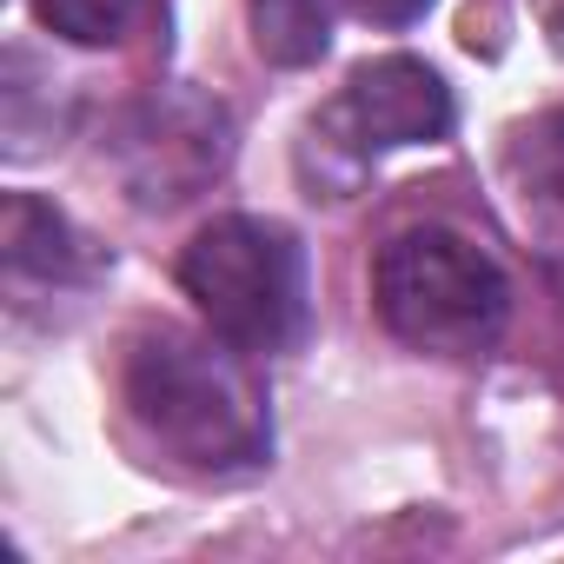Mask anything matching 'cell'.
<instances>
[{
    "label": "cell",
    "mask_w": 564,
    "mask_h": 564,
    "mask_svg": "<svg viewBox=\"0 0 564 564\" xmlns=\"http://www.w3.org/2000/svg\"><path fill=\"white\" fill-rule=\"evenodd\" d=\"M120 405L127 425L147 438V452L186 478H246L272 452V419L252 352L226 346L213 326L206 333L147 326L127 346Z\"/></svg>",
    "instance_id": "6da1fadb"
},
{
    "label": "cell",
    "mask_w": 564,
    "mask_h": 564,
    "mask_svg": "<svg viewBox=\"0 0 564 564\" xmlns=\"http://www.w3.org/2000/svg\"><path fill=\"white\" fill-rule=\"evenodd\" d=\"M180 286L199 306V319L252 359L293 352L313 326L306 246L300 232H286L279 219H259V213L206 219L180 252Z\"/></svg>",
    "instance_id": "7a4b0ae2"
},
{
    "label": "cell",
    "mask_w": 564,
    "mask_h": 564,
    "mask_svg": "<svg viewBox=\"0 0 564 564\" xmlns=\"http://www.w3.org/2000/svg\"><path fill=\"white\" fill-rule=\"evenodd\" d=\"M372 306L386 333L425 359H485L511 319V286L465 232L405 226L372 259Z\"/></svg>",
    "instance_id": "3957f363"
},
{
    "label": "cell",
    "mask_w": 564,
    "mask_h": 564,
    "mask_svg": "<svg viewBox=\"0 0 564 564\" xmlns=\"http://www.w3.org/2000/svg\"><path fill=\"white\" fill-rule=\"evenodd\" d=\"M458 107L438 67L412 61V54H379L366 67H352V80L339 87V100L313 120V147L326 160H339L346 173H359L379 153L399 147H438L452 133Z\"/></svg>",
    "instance_id": "277c9868"
},
{
    "label": "cell",
    "mask_w": 564,
    "mask_h": 564,
    "mask_svg": "<svg viewBox=\"0 0 564 564\" xmlns=\"http://www.w3.org/2000/svg\"><path fill=\"white\" fill-rule=\"evenodd\" d=\"M113 166L140 206H180L226 166V113L199 94H147L113 133Z\"/></svg>",
    "instance_id": "5b68a950"
},
{
    "label": "cell",
    "mask_w": 564,
    "mask_h": 564,
    "mask_svg": "<svg viewBox=\"0 0 564 564\" xmlns=\"http://www.w3.org/2000/svg\"><path fill=\"white\" fill-rule=\"evenodd\" d=\"M498 193H505L524 246L564 279V107H544L505 133Z\"/></svg>",
    "instance_id": "8992f818"
},
{
    "label": "cell",
    "mask_w": 564,
    "mask_h": 564,
    "mask_svg": "<svg viewBox=\"0 0 564 564\" xmlns=\"http://www.w3.org/2000/svg\"><path fill=\"white\" fill-rule=\"evenodd\" d=\"M432 0H246L252 41L272 67H313L333 47V21L352 14L366 28H412Z\"/></svg>",
    "instance_id": "52a82bcc"
},
{
    "label": "cell",
    "mask_w": 564,
    "mask_h": 564,
    "mask_svg": "<svg viewBox=\"0 0 564 564\" xmlns=\"http://www.w3.org/2000/svg\"><path fill=\"white\" fill-rule=\"evenodd\" d=\"M0 246H8V272L14 279H41V286H87V279H100V265H107L94 252V239L67 213L34 199V193H8Z\"/></svg>",
    "instance_id": "ba28073f"
},
{
    "label": "cell",
    "mask_w": 564,
    "mask_h": 564,
    "mask_svg": "<svg viewBox=\"0 0 564 564\" xmlns=\"http://www.w3.org/2000/svg\"><path fill=\"white\" fill-rule=\"evenodd\" d=\"M147 0H34V21L74 47H113L140 21Z\"/></svg>",
    "instance_id": "9c48e42d"
}]
</instances>
